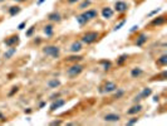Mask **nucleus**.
Segmentation results:
<instances>
[{
  "label": "nucleus",
  "instance_id": "f257e3e1",
  "mask_svg": "<svg viewBox=\"0 0 167 126\" xmlns=\"http://www.w3.org/2000/svg\"><path fill=\"white\" fill-rule=\"evenodd\" d=\"M99 38V33L98 32H87L86 34L82 35V42L86 44H92L94 42H97Z\"/></svg>",
  "mask_w": 167,
  "mask_h": 126
},
{
  "label": "nucleus",
  "instance_id": "f03ea898",
  "mask_svg": "<svg viewBox=\"0 0 167 126\" xmlns=\"http://www.w3.org/2000/svg\"><path fill=\"white\" fill-rule=\"evenodd\" d=\"M43 53L52 58H58L59 54H61V49L57 45H47L43 48Z\"/></svg>",
  "mask_w": 167,
  "mask_h": 126
},
{
  "label": "nucleus",
  "instance_id": "7ed1b4c3",
  "mask_svg": "<svg viewBox=\"0 0 167 126\" xmlns=\"http://www.w3.org/2000/svg\"><path fill=\"white\" fill-rule=\"evenodd\" d=\"M82 72H83V66L75 63V64H73L72 67H69V68L67 69V75L70 77V78H74V77L79 76Z\"/></svg>",
  "mask_w": 167,
  "mask_h": 126
},
{
  "label": "nucleus",
  "instance_id": "20e7f679",
  "mask_svg": "<svg viewBox=\"0 0 167 126\" xmlns=\"http://www.w3.org/2000/svg\"><path fill=\"white\" fill-rule=\"evenodd\" d=\"M117 88H118V87H117V85H116L115 82L108 81V82H106V83H104V86H103V87H100V92L111 93V92H115Z\"/></svg>",
  "mask_w": 167,
  "mask_h": 126
},
{
  "label": "nucleus",
  "instance_id": "39448f33",
  "mask_svg": "<svg viewBox=\"0 0 167 126\" xmlns=\"http://www.w3.org/2000/svg\"><path fill=\"white\" fill-rule=\"evenodd\" d=\"M18 43H19V35H10L7 39H4V44L7 47H15Z\"/></svg>",
  "mask_w": 167,
  "mask_h": 126
},
{
  "label": "nucleus",
  "instance_id": "423d86ee",
  "mask_svg": "<svg viewBox=\"0 0 167 126\" xmlns=\"http://www.w3.org/2000/svg\"><path fill=\"white\" fill-rule=\"evenodd\" d=\"M82 15L86 18L87 22H89V20H93V19H95V18L98 16V11L94 10V9H88V10L84 11V13H83Z\"/></svg>",
  "mask_w": 167,
  "mask_h": 126
},
{
  "label": "nucleus",
  "instance_id": "0eeeda50",
  "mask_svg": "<svg viewBox=\"0 0 167 126\" xmlns=\"http://www.w3.org/2000/svg\"><path fill=\"white\" fill-rule=\"evenodd\" d=\"M127 9H128V5L124 1H116L115 10L117 11V13H126Z\"/></svg>",
  "mask_w": 167,
  "mask_h": 126
},
{
  "label": "nucleus",
  "instance_id": "6e6552de",
  "mask_svg": "<svg viewBox=\"0 0 167 126\" xmlns=\"http://www.w3.org/2000/svg\"><path fill=\"white\" fill-rule=\"evenodd\" d=\"M166 23V15H161V16H157L151 22V25H154V27H158V25H162V24Z\"/></svg>",
  "mask_w": 167,
  "mask_h": 126
},
{
  "label": "nucleus",
  "instance_id": "1a4fd4ad",
  "mask_svg": "<svg viewBox=\"0 0 167 126\" xmlns=\"http://www.w3.org/2000/svg\"><path fill=\"white\" fill-rule=\"evenodd\" d=\"M119 115H117V113H107V115L104 116V120L107 122H117L119 121Z\"/></svg>",
  "mask_w": 167,
  "mask_h": 126
},
{
  "label": "nucleus",
  "instance_id": "9d476101",
  "mask_svg": "<svg viewBox=\"0 0 167 126\" xmlns=\"http://www.w3.org/2000/svg\"><path fill=\"white\" fill-rule=\"evenodd\" d=\"M65 104V101L63 98H57V101H54L52 105H50V111H55L57 109H59V107H62L63 105Z\"/></svg>",
  "mask_w": 167,
  "mask_h": 126
},
{
  "label": "nucleus",
  "instance_id": "9b49d317",
  "mask_svg": "<svg viewBox=\"0 0 167 126\" xmlns=\"http://www.w3.org/2000/svg\"><path fill=\"white\" fill-rule=\"evenodd\" d=\"M102 16L104 18V19H111V18L113 16V9L109 8V7H104L102 9Z\"/></svg>",
  "mask_w": 167,
  "mask_h": 126
},
{
  "label": "nucleus",
  "instance_id": "f8f14e48",
  "mask_svg": "<svg viewBox=\"0 0 167 126\" xmlns=\"http://www.w3.org/2000/svg\"><path fill=\"white\" fill-rule=\"evenodd\" d=\"M82 48H83V45H82V42H79V40H75V42H73V43H72V45H70V52L77 53V52L82 51Z\"/></svg>",
  "mask_w": 167,
  "mask_h": 126
},
{
  "label": "nucleus",
  "instance_id": "ddd939ff",
  "mask_svg": "<svg viewBox=\"0 0 167 126\" xmlns=\"http://www.w3.org/2000/svg\"><path fill=\"white\" fill-rule=\"evenodd\" d=\"M48 19H49L50 22H57V23H59V22L62 20V15L59 14V13H57V11H53V13L48 14Z\"/></svg>",
  "mask_w": 167,
  "mask_h": 126
},
{
  "label": "nucleus",
  "instance_id": "4468645a",
  "mask_svg": "<svg viewBox=\"0 0 167 126\" xmlns=\"http://www.w3.org/2000/svg\"><path fill=\"white\" fill-rule=\"evenodd\" d=\"M141 111H142V106L140 104H137V105L131 107V109L127 111V113H128V115H137V113L141 112Z\"/></svg>",
  "mask_w": 167,
  "mask_h": 126
},
{
  "label": "nucleus",
  "instance_id": "2eb2a0df",
  "mask_svg": "<svg viewBox=\"0 0 167 126\" xmlns=\"http://www.w3.org/2000/svg\"><path fill=\"white\" fill-rule=\"evenodd\" d=\"M147 39H148V37H147L146 34H140L134 44H136L137 47H141V45H143V44L146 43V42H147Z\"/></svg>",
  "mask_w": 167,
  "mask_h": 126
},
{
  "label": "nucleus",
  "instance_id": "dca6fc26",
  "mask_svg": "<svg viewBox=\"0 0 167 126\" xmlns=\"http://www.w3.org/2000/svg\"><path fill=\"white\" fill-rule=\"evenodd\" d=\"M151 93H152V89H151V88H148V87H146V88H143V89H142V92H140L138 95H140V97L143 100V98H147Z\"/></svg>",
  "mask_w": 167,
  "mask_h": 126
},
{
  "label": "nucleus",
  "instance_id": "f3484780",
  "mask_svg": "<svg viewBox=\"0 0 167 126\" xmlns=\"http://www.w3.org/2000/svg\"><path fill=\"white\" fill-rule=\"evenodd\" d=\"M142 73H143V71H142V68H140V67H136V68H133L132 71H131V76H132L133 78H138V77H140Z\"/></svg>",
  "mask_w": 167,
  "mask_h": 126
},
{
  "label": "nucleus",
  "instance_id": "a211bd4d",
  "mask_svg": "<svg viewBox=\"0 0 167 126\" xmlns=\"http://www.w3.org/2000/svg\"><path fill=\"white\" fill-rule=\"evenodd\" d=\"M53 32H54V27H53L52 24H48V25L44 27V33L47 34V37H52Z\"/></svg>",
  "mask_w": 167,
  "mask_h": 126
},
{
  "label": "nucleus",
  "instance_id": "6ab92c4d",
  "mask_svg": "<svg viewBox=\"0 0 167 126\" xmlns=\"http://www.w3.org/2000/svg\"><path fill=\"white\" fill-rule=\"evenodd\" d=\"M59 86H61V81L57 80V78L50 80L49 82H48V87H49V88H57Z\"/></svg>",
  "mask_w": 167,
  "mask_h": 126
},
{
  "label": "nucleus",
  "instance_id": "aec40b11",
  "mask_svg": "<svg viewBox=\"0 0 167 126\" xmlns=\"http://www.w3.org/2000/svg\"><path fill=\"white\" fill-rule=\"evenodd\" d=\"M20 10H21V9L16 5V7H10L8 11H9V15H10V16H14V15H16V14H19Z\"/></svg>",
  "mask_w": 167,
  "mask_h": 126
},
{
  "label": "nucleus",
  "instance_id": "412c9836",
  "mask_svg": "<svg viewBox=\"0 0 167 126\" xmlns=\"http://www.w3.org/2000/svg\"><path fill=\"white\" fill-rule=\"evenodd\" d=\"M16 52V48H14V47H9V51L8 52H5V54H4V58H7V59H9V58H11L14 56V53Z\"/></svg>",
  "mask_w": 167,
  "mask_h": 126
},
{
  "label": "nucleus",
  "instance_id": "4be33fe9",
  "mask_svg": "<svg viewBox=\"0 0 167 126\" xmlns=\"http://www.w3.org/2000/svg\"><path fill=\"white\" fill-rule=\"evenodd\" d=\"M157 64H160V66H166V64H167V54L161 56V57L157 59Z\"/></svg>",
  "mask_w": 167,
  "mask_h": 126
},
{
  "label": "nucleus",
  "instance_id": "5701e85b",
  "mask_svg": "<svg viewBox=\"0 0 167 126\" xmlns=\"http://www.w3.org/2000/svg\"><path fill=\"white\" fill-rule=\"evenodd\" d=\"M75 19H77V22H78V24H79V25H84V24H87L86 18L83 16L82 14H81V15H77V18H75Z\"/></svg>",
  "mask_w": 167,
  "mask_h": 126
},
{
  "label": "nucleus",
  "instance_id": "b1692460",
  "mask_svg": "<svg viewBox=\"0 0 167 126\" xmlns=\"http://www.w3.org/2000/svg\"><path fill=\"white\" fill-rule=\"evenodd\" d=\"M127 58H128V56H127V54H122L121 57H119V58L117 59V64H118V66H122L124 62L127 61Z\"/></svg>",
  "mask_w": 167,
  "mask_h": 126
},
{
  "label": "nucleus",
  "instance_id": "393cba45",
  "mask_svg": "<svg viewBox=\"0 0 167 126\" xmlns=\"http://www.w3.org/2000/svg\"><path fill=\"white\" fill-rule=\"evenodd\" d=\"M89 5H91V0H83L79 5V9H86L87 7H89Z\"/></svg>",
  "mask_w": 167,
  "mask_h": 126
},
{
  "label": "nucleus",
  "instance_id": "a878e982",
  "mask_svg": "<svg viewBox=\"0 0 167 126\" xmlns=\"http://www.w3.org/2000/svg\"><path fill=\"white\" fill-rule=\"evenodd\" d=\"M100 64L103 66V68H104L106 71H107V69H109V68H111V66H112L109 61H100Z\"/></svg>",
  "mask_w": 167,
  "mask_h": 126
},
{
  "label": "nucleus",
  "instance_id": "bb28decb",
  "mask_svg": "<svg viewBox=\"0 0 167 126\" xmlns=\"http://www.w3.org/2000/svg\"><path fill=\"white\" fill-rule=\"evenodd\" d=\"M124 24H126V20H122V22H119L118 24H116V25H115V28H113V31H119V29H121L123 25H124Z\"/></svg>",
  "mask_w": 167,
  "mask_h": 126
},
{
  "label": "nucleus",
  "instance_id": "cd10ccee",
  "mask_svg": "<svg viewBox=\"0 0 167 126\" xmlns=\"http://www.w3.org/2000/svg\"><path fill=\"white\" fill-rule=\"evenodd\" d=\"M116 91H117V92H116V95H115V98H119V97H122L123 93H124L123 89H119V88H117Z\"/></svg>",
  "mask_w": 167,
  "mask_h": 126
},
{
  "label": "nucleus",
  "instance_id": "c85d7f7f",
  "mask_svg": "<svg viewBox=\"0 0 167 126\" xmlns=\"http://www.w3.org/2000/svg\"><path fill=\"white\" fill-rule=\"evenodd\" d=\"M83 57H81V56H72V57H69L68 58V61H73V62H77V61H81Z\"/></svg>",
  "mask_w": 167,
  "mask_h": 126
},
{
  "label": "nucleus",
  "instance_id": "c756f323",
  "mask_svg": "<svg viewBox=\"0 0 167 126\" xmlns=\"http://www.w3.org/2000/svg\"><path fill=\"white\" fill-rule=\"evenodd\" d=\"M137 121H138V117H132L131 120H128L127 121V125H134V124H137Z\"/></svg>",
  "mask_w": 167,
  "mask_h": 126
},
{
  "label": "nucleus",
  "instance_id": "7c9ffc66",
  "mask_svg": "<svg viewBox=\"0 0 167 126\" xmlns=\"http://www.w3.org/2000/svg\"><path fill=\"white\" fill-rule=\"evenodd\" d=\"M34 31H35V25H33V27L29 28V31L27 32V37H32L33 33H34Z\"/></svg>",
  "mask_w": 167,
  "mask_h": 126
},
{
  "label": "nucleus",
  "instance_id": "2f4dec72",
  "mask_svg": "<svg viewBox=\"0 0 167 126\" xmlns=\"http://www.w3.org/2000/svg\"><path fill=\"white\" fill-rule=\"evenodd\" d=\"M160 11H161V9H160V8H157V9H154V10H152V11H151V13H150V14H148V16H152V15H156L157 13H160Z\"/></svg>",
  "mask_w": 167,
  "mask_h": 126
},
{
  "label": "nucleus",
  "instance_id": "473e14b6",
  "mask_svg": "<svg viewBox=\"0 0 167 126\" xmlns=\"http://www.w3.org/2000/svg\"><path fill=\"white\" fill-rule=\"evenodd\" d=\"M25 25H27V22H21L19 25H18V29H19V31H23V29L25 28Z\"/></svg>",
  "mask_w": 167,
  "mask_h": 126
},
{
  "label": "nucleus",
  "instance_id": "72a5a7b5",
  "mask_svg": "<svg viewBox=\"0 0 167 126\" xmlns=\"http://www.w3.org/2000/svg\"><path fill=\"white\" fill-rule=\"evenodd\" d=\"M136 31H138V25H133L132 28H131V33H133Z\"/></svg>",
  "mask_w": 167,
  "mask_h": 126
},
{
  "label": "nucleus",
  "instance_id": "f704fd0d",
  "mask_svg": "<svg viewBox=\"0 0 167 126\" xmlns=\"http://www.w3.org/2000/svg\"><path fill=\"white\" fill-rule=\"evenodd\" d=\"M15 92H18V87H13V91H11V92H10L9 95H10V96H13V95H14Z\"/></svg>",
  "mask_w": 167,
  "mask_h": 126
},
{
  "label": "nucleus",
  "instance_id": "c9c22d12",
  "mask_svg": "<svg viewBox=\"0 0 167 126\" xmlns=\"http://www.w3.org/2000/svg\"><path fill=\"white\" fill-rule=\"evenodd\" d=\"M62 124V121H59V120H58V121H53V122H50V125H61Z\"/></svg>",
  "mask_w": 167,
  "mask_h": 126
},
{
  "label": "nucleus",
  "instance_id": "e433bc0d",
  "mask_svg": "<svg viewBox=\"0 0 167 126\" xmlns=\"http://www.w3.org/2000/svg\"><path fill=\"white\" fill-rule=\"evenodd\" d=\"M78 1H81V0H68L69 4H74V3H78Z\"/></svg>",
  "mask_w": 167,
  "mask_h": 126
},
{
  "label": "nucleus",
  "instance_id": "4c0bfd02",
  "mask_svg": "<svg viewBox=\"0 0 167 126\" xmlns=\"http://www.w3.org/2000/svg\"><path fill=\"white\" fill-rule=\"evenodd\" d=\"M55 97H59V95H58V93H54V95H52V98H53V100H55Z\"/></svg>",
  "mask_w": 167,
  "mask_h": 126
},
{
  "label": "nucleus",
  "instance_id": "58836bf2",
  "mask_svg": "<svg viewBox=\"0 0 167 126\" xmlns=\"http://www.w3.org/2000/svg\"><path fill=\"white\" fill-rule=\"evenodd\" d=\"M15 3H24V1H27V0H14Z\"/></svg>",
  "mask_w": 167,
  "mask_h": 126
},
{
  "label": "nucleus",
  "instance_id": "ea45409f",
  "mask_svg": "<svg viewBox=\"0 0 167 126\" xmlns=\"http://www.w3.org/2000/svg\"><path fill=\"white\" fill-rule=\"evenodd\" d=\"M44 106H45V102H40V105H39L40 109H41V107H44Z\"/></svg>",
  "mask_w": 167,
  "mask_h": 126
},
{
  "label": "nucleus",
  "instance_id": "a19ab883",
  "mask_svg": "<svg viewBox=\"0 0 167 126\" xmlns=\"http://www.w3.org/2000/svg\"><path fill=\"white\" fill-rule=\"evenodd\" d=\"M45 1V0H39V1H38V4H43Z\"/></svg>",
  "mask_w": 167,
  "mask_h": 126
},
{
  "label": "nucleus",
  "instance_id": "79ce46f5",
  "mask_svg": "<svg viewBox=\"0 0 167 126\" xmlns=\"http://www.w3.org/2000/svg\"><path fill=\"white\" fill-rule=\"evenodd\" d=\"M3 1H5V0H0V3H3Z\"/></svg>",
  "mask_w": 167,
  "mask_h": 126
}]
</instances>
